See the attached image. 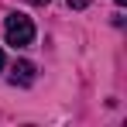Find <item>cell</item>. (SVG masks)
<instances>
[{
  "label": "cell",
  "instance_id": "cell-1",
  "mask_svg": "<svg viewBox=\"0 0 127 127\" xmlns=\"http://www.w3.org/2000/svg\"><path fill=\"white\" fill-rule=\"evenodd\" d=\"M3 34H7V45H14V48H28V45L34 41V24L28 14H7L3 17Z\"/></svg>",
  "mask_w": 127,
  "mask_h": 127
},
{
  "label": "cell",
  "instance_id": "cell-4",
  "mask_svg": "<svg viewBox=\"0 0 127 127\" xmlns=\"http://www.w3.org/2000/svg\"><path fill=\"white\" fill-rule=\"evenodd\" d=\"M28 3H38V7H45V3H48V0H28Z\"/></svg>",
  "mask_w": 127,
  "mask_h": 127
},
{
  "label": "cell",
  "instance_id": "cell-3",
  "mask_svg": "<svg viewBox=\"0 0 127 127\" xmlns=\"http://www.w3.org/2000/svg\"><path fill=\"white\" fill-rule=\"evenodd\" d=\"M89 3H93V0H69V7H72V10H86Z\"/></svg>",
  "mask_w": 127,
  "mask_h": 127
},
{
  "label": "cell",
  "instance_id": "cell-2",
  "mask_svg": "<svg viewBox=\"0 0 127 127\" xmlns=\"http://www.w3.org/2000/svg\"><path fill=\"white\" fill-rule=\"evenodd\" d=\"M10 83L14 86H31L34 83V65L28 62V59H17V62L10 65Z\"/></svg>",
  "mask_w": 127,
  "mask_h": 127
},
{
  "label": "cell",
  "instance_id": "cell-5",
  "mask_svg": "<svg viewBox=\"0 0 127 127\" xmlns=\"http://www.w3.org/2000/svg\"><path fill=\"white\" fill-rule=\"evenodd\" d=\"M0 69H3V52H0Z\"/></svg>",
  "mask_w": 127,
  "mask_h": 127
}]
</instances>
